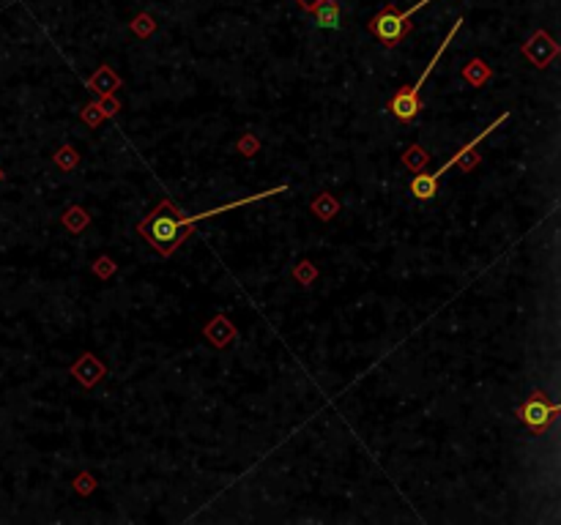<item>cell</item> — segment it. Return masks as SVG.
<instances>
[{
	"label": "cell",
	"instance_id": "1",
	"mask_svg": "<svg viewBox=\"0 0 561 525\" xmlns=\"http://www.w3.org/2000/svg\"><path fill=\"white\" fill-rule=\"evenodd\" d=\"M288 186H277V189H265L261 195H252V197H244V200H231V202H225V205H219V208H211V211H203V214H195V216H187L175 202H170V200H162L140 225H137V232L159 252V255H165L170 258L184 241H187V235L192 232V228L203 222V219H214V216H219V214H228L233 208H238V205H247V202H255V200H265V197H274V195H282Z\"/></svg>",
	"mask_w": 561,
	"mask_h": 525
},
{
	"label": "cell",
	"instance_id": "2",
	"mask_svg": "<svg viewBox=\"0 0 561 525\" xmlns=\"http://www.w3.org/2000/svg\"><path fill=\"white\" fill-rule=\"evenodd\" d=\"M507 118H509V112H501V115L495 118L488 129L479 131V134H476L471 142H465L460 151H458V154H455L449 162L441 164V167H438L432 175H430V172H419V175L411 181V195L416 197V200H432V197L438 195V186H441V178H444V172H446V170H452L455 164H458L460 170H471V167H476V162H479V145H482V142H485V140H488V137H490V134H493V131L498 129V126H501Z\"/></svg>",
	"mask_w": 561,
	"mask_h": 525
},
{
	"label": "cell",
	"instance_id": "3",
	"mask_svg": "<svg viewBox=\"0 0 561 525\" xmlns=\"http://www.w3.org/2000/svg\"><path fill=\"white\" fill-rule=\"evenodd\" d=\"M462 28V17H458L455 20V25H452V31L446 33V38L438 44V50L432 52V58H430V64L425 66V71L419 74V80L414 82V85H405V88H400L395 96L389 98V112L395 115L397 121H402V124H411V121H416V115L422 112V88H425V82H428V77L432 74V68H435V64L441 61V55L446 52V47L455 41V36L460 33Z\"/></svg>",
	"mask_w": 561,
	"mask_h": 525
},
{
	"label": "cell",
	"instance_id": "4",
	"mask_svg": "<svg viewBox=\"0 0 561 525\" xmlns=\"http://www.w3.org/2000/svg\"><path fill=\"white\" fill-rule=\"evenodd\" d=\"M428 3H432V0H419V3H414L411 8H405V11H395L392 6H386L381 14L372 17L370 31L375 33L386 47H395V44L402 41V36L408 33V20H411L416 11H422Z\"/></svg>",
	"mask_w": 561,
	"mask_h": 525
},
{
	"label": "cell",
	"instance_id": "5",
	"mask_svg": "<svg viewBox=\"0 0 561 525\" xmlns=\"http://www.w3.org/2000/svg\"><path fill=\"white\" fill-rule=\"evenodd\" d=\"M556 416H559V405H556V402H548L545 394H534L531 399L523 402V408H520V422H523L534 435H542L548 427L553 424Z\"/></svg>",
	"mask_w": 561,
	"mask_h": 525
},
{
	"label": "cell",
	"instance_id": "6",
	"mask_svg": "<svg viewBox=\"0 0 561 525\" xmlns=\"http://www.w3.org/2000/svg\"><path fill=\"white\" fill-rule=\"evenodd\" d=\"M523 52H526V58H531V64L537 66V68H545V66L556 58L559 47H556V41H553L548 33L539 31L531 41H528L526 47H523Z\"/></svg>",
	"mask_w": 561,
	"mask_h": 525
},
{
	"label": "cell",
	"instance_id": "7",
	"mask_svg": "<svg viewBox=\"0 0 561 525\" xmlns=\"http://www.w3.org/2000/svg\"><path fill=\"white\" fill-rule=\"evenodd\" d=\"M71 375H74L85 389H94L101 378L107 375V369H104V364H101L94 353H82V359L71 367Z\"/></svg>",
	"mask_w": 561,
	"mask_h": 525
},
{
	"label": "cell",
	"instance_id": "8",
	"mask_svg": "<svg viewBox=\"0 0 561 525\" xmlns=\"http://www.w3.org/2000/svg\"><path fill=\"white\" fill-rule=\"evenodd\" d=\"M205 339L214 342L217 348H228L233 339H235V328L231 326V320L225 315H217L208 326H205Z\"/></svg>",
	"mask_w": 561,
	"mask_h": 525
},
{
	"label": "cell",
	"instance_id": "9",
	"mask_svg": "<svg viewBox=\"0 0 561 525\" xmlns=\"http://www.w3.org/2000/svg\"><path fill=\"white\" fill-rule=\"evenodd\" d=\"M309 14L315 17L318 28H329V31L331 28H340V20H342V11H340L337 0H321Z\"/></svg>",
	"mask_w": 561,
	"mask_h": 525
},
{
	"label": "cell",
	"instance_id": "10",
	"mask_svg": "<svg viewBox=\"0 0 561 525\" xmlns=\"http://www.w3.org/2000/svg\"><path fill=\"white\" fill-rule=\"evenodd\" d=\"M462 77H465V82H471L474 88H482L490 77H493V68L485 64V61H479V58H474V61H468L465 68H462Z\"/></svg>",
	"mask_w": 561,
	"mask_h": 525
},
{
	"label": "cell",
	"instance_id": "11",
	"mask_svg": "<svg viewBox=\"0 0 561 525\" xmlns=\"http://www.w3.org/2000/svg\"><path fill=\"white\" fill-rule=\"evenodd\" d=\"M337 211H340V200H337V197H331V195H326V192L312 200V214H315L318 219H323V222H329Z\"/></svg>",
	"mask_w": 561,
	"mask_h": 525
},
{
	"label": "cell",
	"instance_id": "12",
	"mask_svg": "<svg viewBox=\"0 0 561 525\" xmlns=\"http://www.w3.org/2000/svg\"><path fill=\"white\" fill-rule=\"evenodd\" d=\"M91 88H99V94L110 96V94L118 88V77H112V74H110V68H107V66H101L99 74L91 80Z\"/></svg>",
	"mask_w": 561,
	"mask_h": 525
},
{
	"label": "cell",
	"instance_id": "13",
	"mask_svg": "<svg viewBox=\"0 0 561 525\" xmlns=\"http://www.w3.org/2000/svg\"><path fill=\"white\" fill-rule=\"evenodd\" d=\"M428 162H430V156H428V151H425L422 145H411V148L402 154V164H405V167H411V170H416V172H419V170H422V167H425Z\"/></svg>",
	"mask_w": 561,
	"mask_h": 525
},
{
	"label": "cell",
	"instance_id": "14",
	"mask_svg": "<svg viewBox=\"0 0 561 525\" xmlns=\"http://www.w3.org/2000/svg\"><path fill=\"white\" fill-rule=\"evenodd\" d=\"M64 222H66V228L71 230V232H80L82 228H88V214H85L80 205H74V208H68Z\"/></svg>",
	"mask_w": 561,
	"mask_h": 525
},
{
	"label": "cell",
	"instance_id": "15",
	"mask_svg": "<svg viewBox=\"0 0 561 525\" xmlns=\"http://www.w3.org/2000/svg\"><path fill=\"white\" fill-rule=\"evenodd\" d=\"M77 162H80V156H77V151H74L71 145H64V148L55 154V164L64 167V170H74Z\"/></svg>",
	"mask_w": 561,
	"mask_h": 525
},
{
	"label": "cell",
	"instance_id": "16",
	"mask_svg": "<svg viewBox=\"0 0 561 525\" xmlns=\"http://www.w3.org/2000/svg\"><path fill=\"white\" fill-rule=\"evenodd\" d=\"M293 276H296L301 285H309V282L318 276V271H315V265H312V262L304 260V262H298V265H296V274H293Z\"/></svg>",
	"mask_w": 561,
	"mask_h": 525
},
{
	"label": "cell",
	"instance_id": "17",
	"mask_svg": "<svg viewBox=\"0 0 561 525\" xmlns=\"http://www.w3.org/2000/svg\"><path fill=\"white\" fill-rule=\"evenodd\" d=\"M258 148H261V145H258V140H255V137H249V134H247V137L238 142V151H241L244 156H252V154H258Z\"/></svg>",
	"mask_w": 561,
	"mask_h": 525
},
{
	"label": "cell",
	"instance_id": "18",
	"mask_svg": "<svg viewBox=\"0 0 561 525\" xmlns=\"http://www.w3.org/2000/svg\"><path fill=\"white\" fill-rule=\"evenodd\" d=\"M112 271H115V268H112V260H107V258H99V260H96V274H99V276H110Z\"/></svg>",
	"mask_w": 561,
	"mask_h": 525
},
{
	"label": "cell",
	"instance_id": "19",
	"mask_svg": "<svg viewBox=\"0 0 561 525\" xmlns=\"http://www.w3.org/2000/svg\"><path fill=\"white\" fill-rule=\"evenodd\" d=\"M296 3L301 6V8H304V11H312V8H315L321 0H296Z\"/></svg>",
	"mask_w": 561,
	"mask_h": 525
}]
</instances>
